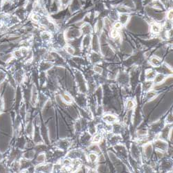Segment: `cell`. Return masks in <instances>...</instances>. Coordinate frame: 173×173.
<instances>
[{
    "instance_id": "35",
    "label": "cell",
    "mask_w": 173,
    "mask_h": 173,
    "mask_svg": "<svg viewBox=\"0 0 173 173\" xmlns=\"http://www.w3.org/2000/svg\"><path fill=\"white\" fill-rule=\"evenodd\" d=\"M157 155H158V156H159V158L160 157H162V156H163V155H162L161 153H160V152H157Z\"/></svg>"
},
{
    "instance_id": "5",
    "label": "cell",
    "mask_w": 173,
    "mask_h": 173,
    "mask_svg": "<svg viewBox=\"0 0 173 173\" xmlns=\"http://www.w3.org/2000/svg\"><path fill=\"white\" fill-rule=\"evenodd\" d=\"M150 62L151 64H152L153 66H155V67H159L160 65H161V60L158 58H156V57L152 58L151 59Z\"/></svg>"
},
{
    "instance_id": "22",
    "label": "cell",
    "mask_w": 173,
    "mask_h": 173,
    "mask_svg": "<svg viewBox=\"0 0 173 173\" xmlns=\"http://www.w3.org/2000/svg\"><path fill=\"white\" fill-rule=\"evenodd\" d=\"M44 158H45V156H44V155H40V156L37 157V161L38 162H42L43 161H44Z\"/></svg>"
},
{
    "instance_id": "4",
    "label": "cell",
    "mask_w": 173,
    "mask_h": 173,
    "mask_svg": "<svg viewBox=\"0 0 173 173\" xmlns=\"http://www.w3.org/2000/svg\"><path fill=\"white\" fill-rule=\"evenodd\" d=\"M156 76V72L155 71H153L152 69H149L146 72V77L148 80H151V79H153Z\"/></svg>"
},
{
    "instance_id": "13",
    "label": "cell",
    "mask_w": 173,
    "mask_h": 173,
    "mask_svg": "<svg viewBox=\"0 0 173 173\" xmlns=\"http://www.w3.org/2000/svg\"><path fill=\"white\" fill-rule=\"evenodd\" d=\"M152 31L153 33L160 32V27L156 24H153L152 26Z\"/></svg>"
},
{
    "instance_id": "8",
    "label": "cell",
    "mask_w": 173,
    "mask_h": 173,
    "mask_svg": "<svg viewBox=\"0 0 173 173\" xmlns=\"http://www.w3.org/2000/svg\"><path fill=\"white\" fill-rule=\"evenodd\" d=\"M152 146L149 145V146H146V148H145V153H146V156L147 157L150 156L151 154H152Z\"/></svg>"
},
{
    "instance_id": "15",
    "label": "cell",
    "mask_w": 173,
    "mask_h": 173,
    "mask_svg": "<svg viewBox=\"0 0 173 173\" xmlns=\"http://www.w3.org/2000/svg\"><path fill=\"white\" fill-rule=\"evenodd\" d=\"M134 102L132 100H128V103H127V109H131L134 107Z\"/></svg>"
},
{
    "instance_id": "20",
    "label": "cell",
    "mask_w": 173,
    "mask_h": 173,
    "mask_svg": "<svg viewBox=\"0 0 173 173\" xmlns=\"http://www.w3.org/2000/svg\"><path fill=\"white\" fill-rule=\"evenodd\" d=\"M155 96H156V94H155V92H149V93L147 94V99H152V98H153Z\"/></svg>"
},
{
    "instance_id": "6",
    "label": "cell",
    "mask_w": 173,
    "mask_h": 173,
    "mask_svg": "<svg viewBox=\"0 0 173 173\" xmlns=\"http://www.w3.org/2000/svg\"><path fill=\"white\" fill-rule=\"evenodd\" d=\"M82 32L84 33L85 34H89V33H90L91 32L92 29H91L90 25H89V24H85V25L82 28Z\"/></svg>"
},
{
    "instance_id": "12",
    "label": "cell",
    "mask_w": 173,
    "mask_h": 173,
    "mask_svg": "<svg viewBox=\"0 0 173 173\" xmlns=\"http://www.w3.org/2000/svg\"><path fill=\"white\" fill-rule=\"evenodd\" d=\"M91 60L94 62H97L100 60V56L97 54H92L91 55Z\"/></svg>"
},
{
    "instance_id": "23",
    "label": "cell",
    "mask_w": 173,
    "mask_h": 173,
    "mask_svg": "<svg viewBox=\"0 0 173 173\" xmlns=\"http://www.w3.org/2000/svg\"><path fill=\"white\" fill-rule=\"evenodd\" d=\"M94 70L96 72L98 73H102V71H103V69L100 68V67H98V66H96V67H94Z\"/></svg>"
},
{
    "instance_id": "25",
    "label": "cell",
    "mask_w": 173,
    "mask_h": 173,
    "mask_svg": "<svg viewBox=\"0 0 173 173\" xmlns=\"http://www.w3.org/2000/svg\"><path fill=\"white\" fill-rule=\"evenodd\" d=\"M166 121H168V123H171V122H173V114H169L168 116V117H167Z\"/></svg>"
},
{
    "instance_id": "11",
    "label": "cell",
    "mask_w": 173,
    "mask_h": 173,
    "mask_svg": "<svg viewBox=\"0 0 173 173\" xmlns=\"http://www.w3.org/2000/svg\"><path fill=\"white\" fill-rule=\"evenodd\" d=\"M105 27L106 28V29L107 31H109L110 29V28L112 26V24H111V22L109 21V19L108 18H105Z\"/></svg>"
},
{
    "instance_id": "31",
    "label": "cell",
    "mask_w": 173,
    "mask_h": 173,
    "mask_svg": "<svg viewBox=\"0 0 173 173\" xmlns=\"http://www.w3.org/2000/svg\"><path fill=\"white\" fill-rule=\"evenodd\" d=\"M168 18L169 19H173V10H170L169 13H168Z\"/></svg>"
},
{
    "instance_id": "19",
    "label": "cell",
    "mask_w": 173,
    "mask_h": 173,
    "mask_svg": "<svg viewBox=\"0 0 173 173\" xmlns=\"http://www.w3.org/2000/svg\"><path fill=\"white\" fill-rule=\"evenodd\" d=\"M96 159H97V155H96V154L92 153V154H90V155H89V159H90L91 161L94 162L96 160Z\"/></svg>"
},
{
    "instance_id": "9",
    "label": "cell",
    "mask_w": 173,
    "mask_h": 173,
    "mask_svg": "<svg viewBox=\"0 0 173 173\" xmlns=\"http://www.w3.org/2000/svg\"><path fill=\"white\" fill-rule=\"evenodd\" d=\"M164 79V75H163V74H159V75H157V76L155 77V82H156V83H159V82H161Z\"/></svg>"
},
{
    "instance_id": "18",
    "label": "cell",
    "mask_w": 173,
    "mask_h": 173,
    "mask_svg": "<svg viewBox=\"0 0 173 173\" xmlns=\"http://www.w3.org/2000/svg\"><path fill=\"white\" fill-rule=\"evenodd\" d=\"M165 61H167L168 63H170V65H173V56H172V54L170 53V55H168L167 58H165Z\"/></svg>"
},
{
    "instance_id": "32",
    "label": "cell",
    "mask_w": 173,
    "mask_h": 173,
    "mask_svg": "<svg viewBox=\"0 0 173 173\" xmlns=\"http://www.w3.org/2000/svg\"><path fill=\"white\" fill-rule=\"evenodd\" d=\"M139 135H146V131H144V130H141V131H139L138 132V133Z\"/></svg>"
},
{
    "instance_id": "24",
    "label": "cell",
    "mask_w": 173,
    "mask_h": 173,
    "mask_svg": "<svg viewBox=\"0 0 173 173\" xmlns=\"http://www.w3.org/2000/svg\"><path fill=\"white\" fill-rule=\"evenodd\" d=\"M111 36L114 37V38H116V37L118 36V32L116 30H113L111 33Z\"/></svg>"
},
{
    "instance_id": "27",
    "label": "cell",
    "mask_w": 173,
    "mask_h": 173,
    "mask_svg": "<svg viewBox=\"0 0 173 173\" xmlns=\"http://www.w3.org/2000/svg\"><path fill=\"white\" fill-rule=\"evenodd\" d=\"M102 27H103V22L101 20H99L98 23V31L102 29Z\"/></svg>"
},
{
    "instance_id": "3",
    "label": "cell",
    "mask_w": 173,
    "mask_h": 173,
    "mask_svg": "<svg viewBox=\"0 0 173 173\" xmlns=\"http://www.w3.org/2000/svg\"><path fill=\"white\" fill-rule=\"evenodd\" d=\"M104 120L105 121L108 122V123H113V122H115L116 121V117L114 116L113 115H111V114H109V115H106L105 117H104Z\"/></svg>"
},
{
    "instance_id": "2",
    "label": "cell",
    "mask_w": 173,
    "mask_h": 173,
    "mask_svg": "<svg viewBox=\"0 0 173 173\" xmlns=\"http://www.w3.org/2000/svg\"><path fill=\"white\" fill-rule=\"evenodd\" d=\"M92 48L94 51H99V43L97 37L94 36L93 37V40H92Z\"/></svg>"
},
{
    "instance_id": "30",
    "label": "cell",
    "mask_w": 173,
    "mask_h": 173,
    "mask_svg": "<svg viewBox=\"0 0 173 173\" xmlns=\"http://www.w3.org/2000/svg\"><path fill=\"white\" fill-rule=\"evenodd\" d=\"M42 37H43V38H44L45 40H49V39L50 38V35H49V34H47L46 33H45L44 34H43V35H42Z\"/></svg>"
},
{
    "instance_id": "26",
    "label": "cell",
    "mask_w": 173,
    "mask_h": 173,
    "mask_svg": "<svg viewBox=\"0 0 173 173\" xmlns=\"http://www.w3.org/2000/svg\"><path fill=\"white\" fill-rule=\"evenodd\" d=\"M100 136H96V137H94V139H93V142H94V143H98V142H100Z\"/></svg>"
},
{
    "instance_id": "16",
    "label": "cell",
    "mask_w": 173,
    "mask_h": 173,
    "mask_svg": "<svg viewBox=\"0 0 173 173\" xmlns=\"http://www.w3.org/2000/svg\"><path fill=\"white\" fill-rule=\"evenodd\" d=\"M152 86V82H146L143 84V88L145 90L149 89Z\"/></svg>"
},
{
    "instance_id": "21",
    "label": "cell",
    "mask_w": 173,
    "mask_h": 173,
    "mask_svg": "<svg viewBox=\"0 0 173 173\" xmlns=\"http://www.w3.org/2000/svg\"><path fill=\"white\" fill-rule=\"evenodd\" d=\"M172 28V22H170V21H168L165 23V28L166 30H170Z\"/></svg>"
},
{
    "instance_id": "10",
    "label": "cell",
    "mask_w": 173,
    "mask_h": 173,
    "mask_svg": "<svg viewBox=\"0 0 173 173\" xmlns=\"http://www.w3.org/2000/svg\"><path fill=\"white\" fill-rule=\"evenodd\" d=\"M89 42H90V39H89V37L86 36L84 39H83V46L85 47H88L89 45Z\"/></svg>"
},
{
    "instance_id": "34",
    "label": "cell",
    "mask_w": 173,
    "mask_h": 173,
    "mask_svg": "<svg viewBox=\"0 0 173 173\" xmlns=\"http://www.w3.org/2000/svg\"><path fill=\"white\" fill-rule=\"evenodd\" d=\"M160 1H161V3H163V4H168V0H160Z\"/></svg>"
},
{
    "instance_id": "14",
    "label": "cell",
    "mask_w": 173,
    "mask_h": 173,
    "mask_svg": "<svg viewBox=\"0 0 173 173\" xmlns=\"http://www.w3.org/2000/svg\"><path fill=\"white\" fill-rule=\"evenodd\" d=\"M62 96H63V99L64 100V101H66L67 103H71V102H72V100H71V97L69 96V95H67V94H64L62 95Z\"/></svg>"
},
{
    "instance_id": "28",
    "label": "cell",
    "mask_w": 173,
    "mask_h": 173,
    "mask_svg": "<svg viewBox=\"0 0 173 173\" xmlns=\"http://www.w3.org/2000/svg\"><path fill=\"white\" fill-rule=\"evenodd\" d=\"M67 52H68L69 53H70V54H73V53H74V50H73L71 47H70V46H67Z\"/></svg>"
},
{
    "instance_id": "33",
    "label": "cell",
    "mask_w": 173,
    "mask_h": 173,
    "mask_svg": "<svg viewBox=\"0 0 173 173\" xmlns=\"http://www.w3.org/2000/svg\"><path fill=\"white\" fill-rule=\"evenodd\" d=\"M114 27L116 28H120L121 27V23H116V24H115Z\"/></svg>"
},
{
    "instance_id": "7",
    "label": "cell",
    "mask_w": 173,
    "mask_h": 173,
    "mask_svg": "<svg viewBox=\"0 0 173 173\" xmlns=\"http://www.w3.org/2000/svg\"><path fill=\"white\" fill-rule=\"evenodd\" d=\"M128 18H129V16H128V15H126V14H122V15H121V16H120L121 24H126L127 22H128Z\"/></svg>"
},
{
    "instance_id": "17",
    "label": "cell",
    "mask_w": 173,
    "mask_h": 173,
    "mask_svg": "<svg viewBox=\"0 0 173 173\" xmlns=\"http://www.w3.org/2000/svg\"><path fill=\"white\" fill-rule=\"evenodd\" d=\"M125 6H128V7H133L134 6L133 1L132 0H126L125 1Z\"/></svg>"
},
{
    "instance_id": "29",
    "label": "cell",
    "mask_w": 173,
    "mask_h": 173,
    "mask_svg": "<svg viewBox=\"0 0 173 173\" xmlns=\"http://www.w3.org/2000/svg\"><path fill=\"white\" fill-rule=\"evenodd\" d=\"M69 1L70 0H61V4L63 6H65L69 2Z\"/></svg>"
},
{
    "instance_id": "1",
    "label": "cell",
    "mask_w": 173,
    "mask_h": 173,
    "mask_svg": "<svg viewBox=\"0 0 173 173\" xmlns=\"http://www.w3.org/2000/svg\"><path fill=\"white\" fill-rule=\"evenodd\" d=\"M155 146L159 150H165L167 149L168 145H167V143H165V142H164L162 141H157L155 143Z\"/></svg>"
}]
</instances>
